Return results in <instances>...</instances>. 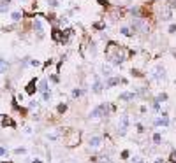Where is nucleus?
<instances>
[{
  "label": "nucleus",
  "mask_w": 176,
  "mask_h": 163,
  "mask_svg": "<svg viewBox=\"0 0 176 163\" xmlns=\"http://www.w3.org/2000/svg\"><path fill=\"white\" fill-rule=\"evenodd\" d=\"M30 65H32V67H39V65H41V61H39V60H30Z\"/></svg>",
  "instance_id": "34"
},
{
  "label": "nucleus",
  "mask_w": 176,
  "mask_h": 163,
  "mask_svg": "<svg viewBox=\"0 0 176 163\" xmlns=\"http://www.w3.org/2000/svg\"><path fill=\"white\" fill-rule=\"evenodd\" d=\"M132 163H145L141 156H132Z\"/></svg>",
  "instance_id": "30"
},
{
  "label": "nucleus",
  "mask_w": 176,
  "mask_h": 163,
  "mask_svg": "<svg viewBox=\"0 0 176 163\" xmlns=\"http://www.w3.org/2000/svg\"><path fill=\"white\" fill-rule=\"evenodd\" d=\"M95 2H97L99 5H102V7H107V5H109V2H107V0H95Z\"/></svg>",
  "instance_id": "29"
},
{
  "label": "nucleus",
  "mask_w": 176,
  "mask_h": 163,
  "mask_svg": "<svg viewBox=\"0 0 176 163\" xmlns=\"http://www.w3.org/2000/svg\"><path fill=\"white\" fill-rule=\"evenodd\" d=\"M42 98H44V102H48V100L51 98V91H44L42 93Z\"/></svg>",
  "instance_id": "27"
},
{
  "label": "nucleus",
  "mask_w": 176,
  "mask_h": 163,
  "mask_svg": "<svg viewBox=\"0 0 176 163\" xmlns=\"http://www.w3.org/2000/svg\"><path fill=\"white\" fill-rule=\"evenodd\" d=\"M21 18H23V12H20V11H14V12L11 14V20L14 21V23H16V21H20Z\"/></svg>",
  "instance_id": "16"
},
{
  "label": "nucleus",
  "mask_w": 176,
  "mask_h": 163,
  "mask_svg": "<svg viewBox=\"0 0 176 163\" xmlns=\"http://www.w3.org/2000/svg\"><path fill=\"white\" fill-rule=\"evenodd\" d=\"M120 33H122V35H125V37H132V32H130V28H127V26L120 28Z\"/></svg>",
  "instance_id": "18"
},
{
  "label": "nucleus",
  "mask_w": 176,
  "mask_h": 163,
  "mask_svg": "<svg viewBox=\"0 0 176 163\" xmlns=\"http://www.w3.org/2000/svg\"><path fill=\"white\" fill-rule=\"evenodd\" d=\"M113 111V107L109 105L107 102H102L99 103L95 109H92L90 111V114H88V118L90 119H97V118H104V116H109V112Z\"/></svg>",
  "instance_id": "2"
},
{
  "label": "nucleus",
  "mask_w": 176,
  "mask_h": 163,
  "mask_svg": "<svg viewBox=\"0 0 176 163\" xmlns=\"http://www.w3.org/2000/svg\"><path fill=\"white\" fill-rule=\"evenodd\" d=\"M2 2H5V4H9V2H11V0H2Z\"/></svg>",
  "instance_id": "42"
},
{
  "label": "nucleus",
  "mask_w": 176,
  "mask_h": 163,
  "mask_svg": "<svg viewBox=\"0 0 176 163\" xmlns=\"http://www.w3.org/2000/svg\"><path fill=\"white\" fill-rule=\"evenodd\" d=\"M160 142H162V135H160L158 132L153 133V144H155V146H158Z\"/></svg>",
  "instance_id": "19"
},
{
  "label": "nucleus",
  "mask_w": 176,
  "mask_h": 163,
  "mask_svg": "<svg viewBox=\"0 0 176 163\" xmlns=\"http://www.w3.org/2000/svg\"><path fill=\"white\" fill-rule=\"evenodd\" d=\"M152 107H153V111H158V109H160V103L157 102V100H153V103H152Z\"/></svg>",
  "instance_id": "32"
},
{
  "label": "nucleus",
  "mask_w": 176,
  "mask_h": 163,
  "mask_svg": "<svg viewBox=\"0 0 176 163\" xmlns=\"http://www.w3.org/2000/svg\"><path fill=\"white\" fill-rule=\"evenodd\" d=\"M152 77H153V79H157V81L166 79V69H164L162 65H157V69L152 72Z\"/></svg>",
  "instance_id": "5"
},
{
  "label": "nucleus",
  "mask_w": 176,
  "mask_h": 163,
  "mask_svg": "<svg viewBox=\"0 0 176 163\" xmlns=\"http://www.w3.org/2000/svg\"><path fill=\"white\" fill-rule=\"evenodd\" d=\"M129 156H130V151L129 149H123L122 151V160H129Z\"/></svg>",
  "instance_id": "26"
},
{
  "label": "nucleus",
  "mask_w": 176,
  "mask_h": 163,
  "mask_svg": "<svg viewBox=\"0 0 176 163\" xmlns=\"http://www.w3.org/2000/svg\"><path fill=\"white\" fill-rule=\"evenodd\" d=\"M88 146H90L92 149L101 147V146H102V137H101V135H92V137L88 139Z\"/></svg>",
  "instance_id": "7"
},
{
  "label": "nucleus",
  "mask_w": 176,
  "mask_h": 163,
  "mask_svg": "<svg viewBox=\"0 0 176 163\" xmlns=\"http://www.w3.org/2000/svg\"><path fill=\"white\" fill-rule=\"evenodd\" d=\"M0 156H7V149L5 147H0Z\"/></svg>",
  "instance_id": "37"
},
{
  "label": "nucleus",
  "mask_w": 176,
  "mask_h": 163,
  "mask_svg": "<svg viewBox=\"0 0 176 163\" xmlns=\"http://www.w3.org/2000/svg\"><path fill=\"white\" fill-rule=\"evenodd\" d=\"M102 88H104V84L99 81V79H95V82H93V86H92L93 93H101V91H102Z\"/></svg>",
  "instance_id": "12"
},
{
  "label": "nucleus",
  "mask_w": 176,
  "mask_h": 163,
  "mask_svg": "<svg viewBox=\"0 0 176 163\" xmlns=\"http://www.w3.org/2000/svg\"><path fill=\"white\" fill-rule=\"evenodd\" d=\"M155 126H169V116H167V112H162L160 118H157Z\"/></svg>",
  "instance_id": "9"
},
{
  "label": "nucleus",
  "mask_w": 176,
  "mask_h": 163,
  "mask_svg": "<svg viewBox=\"0 0 176 163\" xmlns=\"http://www.w3.org/2000/svg\"><path fill=\"white\" fill-rule=\"evenodd\" d=\"M101 72H102V75L106 77V79H109V77H111V74H113V72H111V69H109V67H106V65H102Z\"/></svg>",
  "instance_id": "15"
},
{
  "label": "nucleus",
  "mask_w": 176,
  "mask_h": 163,
  "mask_svg": "<svg viewBox=\"0 0 176 163\" xmlns=\"http://www.w3.org/2000/svg\"><path fill=\"white\" fill-rule=\"evenodd\" d=\"M136 98V93H120V97H118V100H122V102H129V100H134Z\"/></svg>",
  "instance_id": "11"
},
{
  "label": "nucleus",
  "mask_w": 176,
  "mask_h": 163,
  "mask_svg": "<svg viewBox=\"0 0 176 163\" xmlns=\"http://www.w3.org/2000/svg\"><path fill=\"white\" fill-rule=\"evenodd\" d=\"M155 100H157L158 103H160V102H166V100H167V93H160V95L157 97Z\"/></svg>",
  "instance_id": "21"
},
{
  "label": "nucleus",
  "mask_w": 176,
  "mask_h": 163,
  "mask_svg": "<svg viewBox=\"0 0 176 163\" xmlns=\"http://www.w3.org/2000/svg\"><path fill=\"white\" fill-rule=\"evenodd\" d=\"M35 90H37V77H32L30 81H28V84L25 86V93L32 97V95L35 93Z\"/></svg>",
  "instance_id": "6"
},
{
  "label": "nucleus",
  "mask_w": 176,
  "mask_h": 163,
  "mask_svg": "<svg viewBox=\"0 0 176 163\" xmlns=\"http://www.w3.org/2000/svg\"><path fill=\"white\" fill-rule=\"evenodd\" d=\"M93 28H95V30H104L106 25H104V23H93Z\"/></svg>",
  "instance_id": "24"
},
{
  "label": "nucleus",
  "mask_w": 176,
  "mask_h": 163,
  "mask_svg": "<svg viewBox=\"0 0 176 163\" xmlns=\"http://www.w3.org/2000/svg\"><path fill=\"white\" fill-rule=\"evenodd\" d=\"M2 126L4 128H16V121L12 119V118H9V116H2Z\"/></svg>",
  "instance_id": "10"
},
{
  "label": "nucleus",
  "mask_w": 176,
  "mask_h": 163,
  "mask_svg": "<svg viewBox=\"0 0 176 163\" xmlns=\"http://www.w3.org/2000/svg\"><path fill=\"white\" fill-rule=\"evenodd\" d=\"M106 58L113 65H122L125 61V54L122 53V46H118L116 42L109 41L107 46H106Z\"/></svg>",
  "instance_id": "1"
},
{
  "label": "nucleus",
  "mask_w": 176,
  "mask_h": 163,
  "mask_svg": "<svg viewBox=\"0 0 176 163\" xmlns=\"http://www.w3.org/2000/svg\"><path fill=\"white\" fill-rule=\"evenodd\" d=\"M130 28H132L134 32H143V33H146V32H150V25H148L146 20L141 16V18H132Z\"/></svg>",
  "instance_id": "3"
},
{
  "label": "nucleus",
  "mask_w": 176,
  "mask_h": 163,
  "mask_svg": "<svg viewBox=\"0 0 176 163\" xmlns=\"http://www.w3.org/2000/svg\"><path fill=\"white\" fill-rule=\"evenodd\" d=\"M65 111H67V103H60V105L56 107V112H58V114H63Z\"/></svg>",
  "instance_id": "20"
},
{
  "label": "nucleus",
  "mask_w": 176,
  "mask_h": 163,
  "mask_svg": "<svg viewBox=\"0 0 176 163\" xmlns=\"http://www.w3.org/2000/svg\"><path fill=\"white\" fill-rule=\"evenodd\" d=\"M7 69H9V63H7L5 60H0V74H4Z\"/></svg>",
  "instance_id": "17"
},
{
  "label": "nucleus",
  "mask_w": 176,
  "mask_h": 163,
  "mask_svg": "<svg viewBox=\"0 0 176 163\" xmlns=\"http://www.w3.org/2000/svg\"><path fill=\"white\" fill-rule=\"evenodd\" d=\"M169 4H171V7H174L176 9V0H169Z\"/></svg>",
  "instance_id": "39"
},
{
  "label": "nucleus",
  "mask_w": 176,
  "mask_h": 163,
  "mask_svg": "<svg viewBox=\"0 0 176 163\" xmlns=\"http://www.w3.org/2000/svg\"><path fill=\"white\" fill-rule=\"evenodd\" d=\"M169 33H176V25H174V23L169 26Z\"/></svg>",
  "instance_id": "36"
},
{
  "label": "nucleus",
  "mask_w": 176,
  "mask_h": 163,
  "mask_svg": "<svg viewBox=\"0 0 176 163\" xmlns=\"http://www.w3.org/2000/svg\"><path fill=\"white\" fill-rule=\"evenodd\" d=\"M48 5L53 7V9H55V7H58V0H48Z\"/></svg>",
  "instance_id": "28"
},
{
  "label": "nucleus",
  "mask_w": 176,
  "mask_h": 163,
  "mask_svg": "<svg viewBox=\"0 0 176 163\" xmlns=\"http://www.w3.org/2000/svg\"><path fill=\"white\" fill-rule=\"evenodd\" d=\"M120 130H118V133H120V137H123L125 133H127V130H129V116L127 114H122L120 116V126H118Z\"/></svg>",
  "instance_id": "4"
},
{
  "label": "nucleus",
  "mask_w": 176,
  "mask_h": 163,
  "mask_svg": "<svg viewBox=\"0 0 176 163\" xmlns=\"http://www.w3.org/2000/svg\"><path fill=\"white\" fill-rule=\"evenodd\" d=\"M169 161H171V163H176V149H173V151H171V154H169Z\"/></svg>",
  "instance_id": "23"
},
{
  "label": "nucleus",
  "mask_w": 176,
  "mask_h": 163,
  "mask_svg": "<svg viewBox=\"0 0 176 163\" xmlns=\"http://www.w3.org/2000/svg\"><path fill=\"white\" fill-rule=\"evenodd\" d=\"M153 163H164V160H162V158H157V160H155Z\"/></svg>",
  "instance_id": "41"
},
{
  "label": "nucleus",
  "mask_w": 176,
  "mask_h": 163,
  "mask_svg": "<svg viewBox=\"0 0 176 163\" xmlns=\"http://www.w3.org/2000/svg\"><path fill=\"white\" fill-rule=\"evenodd\" d=\"M34 28H35V32H37V33H39V35H44V30H42V23L39 20H35V23H34Z\"/></svg>",
  "instance_id": "13"
},
{
  "label": "nucleus",
  "mask_w": 176,
  "mask_h": 163,
  "mask_svg": "<svg viewBox=\"0 0 176 163\" xmlns=\"http://www.w3.org/2000/svg\"><path fill=\"white\" fill-rule=\"evenodd\" d=\"M130 74H132L134 77H143V74H141L139 70H136V69H132V72H130Z\"/></svg>",
  "instance_id": "31"
},
{
  "label": "nucleus",
  "mask_w": 176,
  "mask_h": 163,
  "mask_svg": "<svg viewBox=\"0 0 176 163\" xmlns=\"http://www.w3.org/2000/svg\"><path fill=\"white\" fill-rule=\"evenodd\" d=\"M50 65H53V60H48L46 63H44V67H50Z\"/></svg>",
  "instance_id": "40"
},
{
  "label": "nucleus",
  "mask_w": 176,
  "mask_h": 163,
  "mask_svg": "<svg viewBox=\"0 0 176 163\" xmlns=\"http://www.w3.org/2000/svg\"><path fill=\"white\" fill-rule=\"evenodd\" d=\"M102 160H101V163H111V158L109 156H101Z\"/></svg>",
  "instance_id": "33"
},
{
  "label": "nucleus",
  "mask_w": 176,
  "mask_h": 163,
  "mask_svg": "<svg viewBox=\"0 0 176 163\" xmlns=\"http://www.w3.org/2000/svg\"><path fill=\"white\" fill-rule=\"evenodd\" d=\"M37 90H39V91H48V90H50V88H48V81H46V79H42L41 82H39V86H37Z\"/></svg>",
  "instance_id": "14"
},
{
  "label": "nucleus",
  "mask_w": 176,
  "mask_h": 163,
  "mask_svg": "<svg viewBox=\"0 0 176 163\" xmlns=\"http://www.w3.org/2000/svg\"><path fill=\"white\" fill-rule=\"evenodd\" d=\"M7 9H9V4L2 2V4H0V12H7Z\"/></svg>",
  "instance_id": "25"
},
{
  "label": "nucleus",
  "mask_w": 176,
  "mask_h": 163,
  "mask_svg": "<svg viewBox=\"0 0 176 163\" xmlns=\"http://www.w3.org/2000/svg\"><path fill=\"white\" fill-rule=\"evenodd\" d=\"M14 153H16V154H23V153H25V147H16V149H14Z\"/></svg>",
  "instance_id": "35"
},
{
  "label": "nucleus",
  "mask_w": 176,
  "mask_h": 163,
  "mask_svg": "<svg viewBox=\"0 0 176 163\" xmlns=\"http://www.w3.org/2000/svg\"><path fill=\"white\" fill-rule=\"evenodd\" d=\"M81 95H83V90H79V88L72 90V97H74V98H78V97H81Z\"/></svg>",
  "instance_id": "22"
},
{
  "label": "nucleus",
  "mask_w": 176,
  "mask_h": 163,
  "mask_svg": "<svg viewBox=\"0 0 176 163\" xmlns=\"http://www.w3.org/2000/svg\"><path fill=\"white\" fill-rule=\"evenodd\" d=\"M136 126H137V132H139V133H143V132H145V128H143V125H139V123H137Z\"/></svg>",
  "instance_id": "38"
},
{
  "label": "nucleus",
  "mask_w": 176,
  "mask_h": 163,
  "mask_svg": "<svg viewBox=\"0 0 176 163\" xmlns=\"http://www.w3.org/2000/svg\"><path fill=\"white\" fill-rule=\"evenodd\" d=\"M0 118H2V114H0Z\"/></svg>",
  "instance_id": "45"
},
{
  "label": "nucleus",
  "mask_w": 176,
  "mask_h": 163,
  "mask_svg": "<svg viewBox=\"0 0 176 163\" xmlns=\"http://www.w3.org/2000/svg\"><path fill=\"white\" fill-rule=\"evenodd\" d=\"M0 163H12V161H0Z\"/></svg>",
  "instance_id": "43"
},
{
  "label": "nucleus",
  "mask_w": 176,
  "mask_h": 163,
  "mask_svg": "<svg viewBox=\"0 0 176 163\" xmlns=\"http://www.w3.org/2000/svg\"><path fill=\"white\" fill-rule=\"evenodd\" d=\"M173 54H174V56H176V51H173Z\"/></svg>",
  "instance_id": "44"
},
{
  "label": "nucleus",
  "mask_w": 176,
  "mask_h": 163,
  "mask_svg": "<svg viewBox=\"0 0 176 163\" xmlns=\"http://www.w3.org/2000/svg\"><path fill=\"white\" fill-rule=\"evenodd\" d=\"M120 82H127V81L122 79V77H109V79H106V82H104V88H113V86L120 84Z\"/></svg>",
  "instance_id": "8"
},
{
  "label": "nucleus",
  "mask_w": 176,
  "mask_h": 163,
  "mask_svg": "<svg viewBox=\"0 0 176 163\" xmlns=\"http://www.w3.org/2000/svg\"><path fill=\"white\" fill-rule=\"evenodd\" d=\"M174 84H176V81H174Z\"/></svg>",
  "instance_id": "46"
}]
</instances>
